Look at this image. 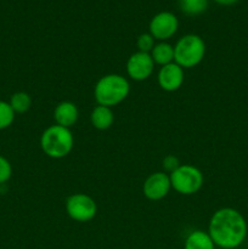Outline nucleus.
I'll return each instance as SVG.
<instances>
[{
  "instance_id": "obj_1",
  "label": "nucleus",
  "mask_w": 248,
  "mask_h": 249,
  "mask_svg": "<svg viewBox=\"0 0 248 249\" xmlns=\"http://www.w3.org/2000/svg\"><path fill=\"white\" fill-rule=\"evenodd\" d=\"M207 232L215 247L235 249L240 247L247 237V221L236 209L221 208L212 215Z\"/></svg>"
},
{
  "instance_id": "obj_2",
  "label": "nucleus",
  "mask_w": 248,
  "mask_h": 249,
  "mask_svg": "<svg viewBox=\"0 0 248 249\" xmlns=\"http://www.w3.org/2000/svg\"><path fill=\"white\" fill-rule=\"evenodd\" d=\"M130 84L121 74H107L97 80L94 89V96L97 105L112 108L128 97Z\"/></svg>"
},
{
  "instance_id": "obj_3",
  "label": "nucleus",
  "mask_w": 248,
  "mask_h": 249,
  "mask_svg": "<svg viewBox=\"0 0 248 249\" xmlns=\"http://www.w3.org/2000/svg\"><path fill=\"white\" fill-rule=\"evenodd\" d=\"M74 145V138L71 129L63 126L50 125L43 131L40 146L43 152L53 160H61L71 153Z\"/></svg>"
},
{
  "instance_id": "obj_4",
  "label": "nucleus",
  "mask_w": 248,
  "mask_h": 249,
  "mask_svg": "<svg viewBox=\"0 0 248 249\" xmlns=\"http://www.w3.org/2000/svg\"><path fill=\"white\" fill-rule=\"evenodd\" d=\"M206 55V44L197 34H186L174 45V62L181 68H194Z\"/></svg>"
},
{
  "instance_id": "obj_5",
  "label": "nucleus",
  "mask_w": 248,
  "mask_h": 249,
  "mask_svg": "<svg viewBox=\"0 0 248 249\" xmlns=\"http://www.w3.org/2000/svg\"><path fill=\"white\" fill-rule=\"evenodd\" d=\"M172 189L177 194L190 196L203 186V174L197 167L191 164H181L177 169L169 174Z\"/></svg>"
},
{
  "instance_id": "obj_6",
  "label": "nucleus",
  "mask_w": 248,
  "mask_h": 249,
  "mask_svg": "<svg viewBox=\"0 0 248 249\" xmlns=\"http://www.w3.org/2000/svg\"><path fill=\"white\" fill-rule=\"evenodd\" d=\"M66 212L72 220L88 223L96 216L97 204L94 198L85 194L71 195L66 201Z\"/></svg>"
},
{
  "instance_id": "obj_7",
  "label": "nucleus",
  "mask_w": 248,
  "mask_h": 249,
  "mask_svg": "<svg viewBox=\"0 0 248 249\" xmlns=\"http://www.w3.org/2000/svg\"><path fill=\"white\" fill-rule=\"evenodd\" d=\"M179 28V19L173 12L162 11L153 16L148 24V33L159 41L172 38Z\"/></svg>"
},
{
  "instance_id": "obj_8",
  "label": "nucleus",
  "mask_w": 248,
  "mask_h": 249,
  "mask_svg": "<svg viewBox=\"0 0 248 249\" xmlns=\"http://www.w3.org/2000/svg\"><path fill=\"white\" fill-rule=\"evenodd\" d=\"M155 70V62L150 53H134L126 61V74L136 82H142L151 77Z\"/></svg>"
},
{
  "instance_id": "obj_9",
  "label": "nucleus",
  "mask_w": 248,
  "mask_h": 249,
  "mask_svg": "<svg viewBox=\"0 0 248 249\" xmlns=\"http://www.w3.org/2000/svg\"><path fill=\"white\" fill-rule=\"evenodd\" d=\"M172 190L169 174L164 172H156L145 180L142 186L143 195L150 201H160Z\"/></svg>"
},
{
  "instance_id": "obj_10",
  "label": "nucleus",
  "mask_w": 248,
  "mask_h": 249,
  "mask_svg": "<svg viewBox=\"0 0 248 249\" xmlns=\"http://www.w3.org/2000/svg\"><path fill=\"white\" fill-rule=\"evenodd\" d=\"M157 80L160 89L164 91H177L184 83V68H181L175 62L163 66L158 72Z\"/></svg>"
},
{
  "instance_id": "obj_11",
  "label": "nucleus",
  "mask_w": 248,
  "mask_h": 249,
  "mask_svg": "<svg viewBox=\"0 0 248 249\" xmlns=\"http://www.w3.org/2000/svg\"><path fill=\"white\" fill-rule=\"evenodd\" d=\"M79 118V111L75 104L71 101H62L53 111V119L56 124L63 128L71 129Z\"/></svg>"
},
{
  "instance_id": "obj_12",
  "label": "nucleus",
  "mask_w": 248,
  "mask_h": 249,
  "mask_svg": "<svg viewBox=\"0 0 248 249\" xmlns=\"http://www.w3.org/2000/svg\"><path fill=\"white\" fill-rule=\"evenodd\" d=\"M90 122L97 130H107L111 128L114 122L113 111L109 107L97 105L90 114Z\"/></svg>"
},
{
  "instance_id": "obj_13",
  "label": "nucleus",
  "mask_w": 248,
  "mask_h": 249,
  "mask_svg": "<svg viewBox=\"0 0 248 249\" xmlns=\"http://www.w3.org/2000/svg\"><path fill=\"white\" fill-rule=\"evenodd\" d=\"M150 55L155 65H159L160 67H163V66L174 62V46L167 41H160L156 44Z\"/></svg>"
},
{
  "instance_id": "obj_14",
  "label": "nucleus",
  "mask_w": 248,
  "mask_h": 249,
  "mask_svg": "<svg viewBox=\"0 0 248 249\" xmlns=\"http://www.w3.org/2000/svg\"><path fill=\"white\" fill-rule=\"evenodd\" d=\"M184 249H215V245L208 232L195 230L185 240Z\"/></svg>"
},
{
  "instance_id": "obj_15",
  "label": "nucleus",
  "mask_w": 248,
  "mask_h": 249,
  "mask_svg": "<svg viewBox=\"0 0 248 249\" xmlns=\"http://www.w3.org/2000/svg\"><path fill=\"white\" fill-rule=\"evenodd\" d=\"M9 104L11 106V108L14 109L15 113H26L32 107V97L27 92L17 91L15 94H12V96L10 97Z\"/></svg>"
},
{
  "instance_id": "obj_16",
  "label": "nucleus",
  "mask_w": 248,
  "mask_h": 249,
  "mask_svg": "<svg viewBox=\"0 0 248 249\" xmlns=\"http://www.w3.org/2000/svg\"><path fill=\"white\" fill-rule=\"evenodd\" d=\"M209 0H179V6L187 16H198L208 7Z\"/></svg>"
},
{
  "instance_id": "obj_17",
  "label": "nucleus",
  "mask_w": 248,
  "mask_h": 249,
  "mask_svg": "<svg viewBox=\"0 0 248 249\" xmlns=\"http://www.w3.org/2000/svg\"><path fill=\"white\" fill-rule=\"evenodd\" d=\"M15 117H16V113L11 108L9 102L0 100V130H4V129L11 126L15 121Z\"/></svg>"
},
{
  "instance_id": "obj_18",
  "label": "nucleus",
  "mask_w": 248,
  "mask_h": 249,
  "mask_svg": "<svg viewBox=\"0 0 248 249\" xmlns=\"http://www.w3.org/2000/svg\"><path fill=\"white\" fill-rule=\"evenodd\" d=\"M155 40L156 39L153 38L150 33H142L138 38V41H136V45H138L139 51L150 53L156 45Z\"/></svg>"
},
{
  "instance_id": "obj_19",
  "label": "nucleus",
  "mask_w": 248,
  "mask_h": 249,
  "mask_svg": "<svg viewBox=\"0 0 248 249\" xmlns=\"http://www.w3.org/2000/svg\"><path fill=\"white\" fill-rule=\"evenodd\" d=\"M12 177L11 163L4 156H0V185L9 181Z\"/></svg>"
},
{
  "instance_id": "obj_20",
  "label": "nucleus",
  "mask_w": 248,
  "mask_h": 249,
  "mask_svg": "<svg viewBox=\"0 0 248 249\" xmlns=\"http://www.w3.org/2000/svg\"><path fill=\"white\" fill-rule=\"evenodd\" d=\"M162 164L164 173H167V174H170V173H173L175 169H177L181 165L179 162V158L174 155H168L167 157L163 158Z\"/></svg>"
},
{
  "instance_id": "obj_21",
  "label": "nucleus",
  "mask_w": 248,
  "mask_h": 249,
  "mask_svg": "<svg viewBox=\"0 0 248 249\" xmlns=\"http://www.w3.org/2000/svg\"><path fill=\"white\" fill-rule=\"evenodd\" d=\"M214 1H215L216 4H219V5H224V6H230V5L236 4L238 0H214Z\"/></svg>"
}]
</instances>
